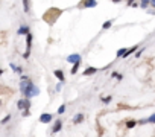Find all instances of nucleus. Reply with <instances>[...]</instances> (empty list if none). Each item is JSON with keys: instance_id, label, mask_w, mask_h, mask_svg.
<instances>
[{"instance_id": "1", "label": "nucleus", "mask_w": 155, "mask_h": 137, "mask_svg": "<svg viewBox=\"0 0 155 137\" xmlns=\"http://www.w3.org/2000/svg\"><path fill=\"white\" fill-rule=\"evenodd\" d=\"M20 90H22V93L24 94L26 99H31V98H33V96H38V93H40V88L26 76L22 78V82H20Z\"/></svg>"}, {"instance_id": "2", "label": "nucleus", "mask_w": 155, "mask_h": 137, "mask_svg": "<svg viewBox=\"0 0 155 137\" xmlns=\"http://www.w3.org/2000/svg\"><path fill=\"white\" fill-rule=\"evenodd\" d=\"M31 47H32V34H29V35H26V52H24V55H23L24 58H29Z\"/></svg>"}, {"instance_id": "3", "label": "nucleus", "mask_w": 155, "mask_h": 137, "mask_svg": "<svg viewBox=\"0 0 155 137\" xmlns=\"http://www.w3.org/2000/svg\"><path fill=\"white\" fill-rule=\"evenodd\" d=\"M17 107H18V110H29V107H31V102H29V99H20L18 102H17Z\"/></svg>"}, {"instance_id": "4", "label": "nucleus", "mask_w": 155, "mask_h": 137, "mask_svg": "<svg viewBox=\"0 0 155 137\" xmlns=\"http://www.w3.org/2000/svg\"><path fill=\"white\" fill-rule=\"evenodd\" d=\"M61 128H63V120H61V119H58L55 123H53V127H52V133H53V134H56V133L61 131Z\"/></svg>"}, {"instance_id": "5", "label": "nucleus", "mask_w": 155, "mask_h": 137, "mask_svg": "<svg viewBox=\"0 0 155 137\" xmlns=\"http://www.w3.org/2000/svg\"><path fill=\"white\" fill-rule=\"evenodd\" d=\"M52 117L53 116L50 113H43L41 116H40V122L41 123H49V122H52Z\"/></svg>"}, {"instance_id": "6", "label": "nucleus", "mask_w": 155, "mask_h": 137, "mask_svg": "<svg viewBox=\"0 0 155 137\" xmlns=\"http://www.w3.org/2000/svg\"><path fill=\"white\" fill-rule=\"evenodd\" d=\"M67 63H72V64L81 63V57L78 53H73V55H70V57H67Z\"/></svg>"}, {"instance_id": "7", "label": "nucleus", "mask_w": 155, "mask_h": 137, "mask_svg": "<svg viewBox=\"0 0 155 137\" xmlns=\"http://www.w3.org/2000/svg\"><path fill=\"white\" fill-rule=\"evenodd\" d=\"M96 5H97L96 0H84L82 5H81V6H82V8H94Z\"/></svg>"}, {"instance_id": "8", "label": "nucleus", "mask_w": 155, "mask_h": 137, "mask_svg": "<svg viewBox=\"0 0 155 137\" xmlns=\"http://www.w3.org/2000/svg\"><path fill=\"white\" fill-rule=\"evenodd\" d=\"M53 75L59 79V82H64L65 81V76H64V72L63 70H58V68H56V70H53Z\"/></svg>"}, {"instance_id": "9", "label": "nucleus", "mask_w": 155, "mask_h": 137, "mask_svg": "<svg viewBox=\"0 0 155 137\" xmlns=\"http://www.w3.org/2000/svg\"><path fill=\"white\" fill-rule=\"evenodd\" d=\"M84 119H85V116H84L82 113H79V114H76L75 117H73V123H75V125H78V123H82Z\"/></svg>"}, {"instance_id": "10", "label": "nucleus", "mask_w": 155, "mask_h": 137, "mask_svg": "<svg viewBox=\"0 0 155 137\" xmlns=\"http://www.w3.org/2000/svg\"><path fill=\"white\" fill-rule=\"evenodd\" d=\"M97 72V68L96 67H88V68H85V70H84V76H91V75H94V73H96Z\"/></svg>"}, {"instance_id": "11", "label": "nucleus", "mask_w": 155, "mask_h": 137, "mask_svg": "<svg viewBox=\"0 0 155 137\" xmlns=\"http://www.w3.org/2000/svg\"><path fill=\"white\" fill-rule=\"evenodd\" d=\"M17 34L18 35H29V26H22Z\"/></svg>"}, {"instance_id": "12", "label": "nucleus", "mask_w": 155, "mask_h": 137, "mask_svg": "<svg viewBox=\"0 0 155 137\" xmlns=\"http://www.w3.org/2000/svg\"><path fill=\"white\" fill-rule=\"evenodd\" d=\"M138 50V46H134V47H129V49H128L126 50V53H125V57L123 58H128V57H129V55H132L134 52H137Z\"/></svg>"}, {"instance_id": "13", "label": "nucleus", "mask_w": 155, "mask_h": 137, "mask_svg": "<svg viewBox=\"0 0 155 137\" xmlns=\"http://www.w3.org/2000/svg\"><path fill=\"white\" fill-rule=\"evenodd\" d=\"M140 123H155V113L151 116V117H147V119L140 120Z\"/></svg>"}, {"instance_id": "14", "label": "nucleus", "mask_w": 155, "mask_h": 137, "mask_svg": "<svg viewBox=\"0 0 155 137\" xmlns=\"http://www.w3.org/2000/svg\"><path fill=\"white\" fill-rule=\"evenodd\" d=\"M136 125H137V120H128L126 122V129H132Z\"/></svg>"}, {"instance_id": "15", "label": "nucleus", "mask_w": 155, "mask_h": 137, "mask_svg": "<svg viewBox=\"0 0 155 137\" xmlns=\"http://www.w3.org/2000/svg\"><path fill=\"white\" fill-rule=\"evenodd\" d=\"M113 26V22H111V20H108V22H105L104 24H102V29L105 31V29H110V27Z\"/></svg>"}, {"instance_id": "16", "label": "nucleus", "mask_w": 155, "mask_h": 137, "mask_svg": "<svg viewBox=\"0 0 155 137\" xmlns=\"http://www.w3.org/2000/svg\"><path fill=\"white\" fill-rule=\"evenodd\" d=\"M126 50H128V49H123V47H122V49H119V50H117V57H119V58H123L125 53H126Z\"/></svg>"}, {"instance_id": "17", "label": "nucleus", "mask_w": 155, "mask_h": 137, "mask_svg": "<svg viewBox=\"0 0 155 137\" xmlns=\"http://www.w3.org/2000/svg\"><path fill=\"white\" fill-rule=\"evenodd\" d=\"M11 68H12L14 72H17V73H22V72H23V68L18 67V66H15V64H11Z\"/></svg>"}, {"instance_id": "18", "label": "nucleus", "mask_w": 155, "mask_h": 137, "mask_svg": "<svg viewBox=\"0 0 155 137\" xmlns=\"http://www.w3.org/2000/svg\"><path fill=\"white\" fill-rule=\"evenodd\" d=\"M151 3V0H140V6L141 8H147V5Z\"/></svg>"}, {"instance_id": "19", "label": "nucleus", "mask_w": 155, "mask_h": 137, "mask_svg": "<svg viewBox=\"0 0 155 137\" xmlns=\"http://www.w3.org/2000/svg\"><path fill=\"white\" fill-rule=\"evenodd\" d=\"M78 68H79V63H76V64H73V67H72V75H75V73H78Z\"/></svg>"}, {"instance_id": "20", "label": "nucleus", "mask_w": 155, "mask_h": 137, "mask_svg": "<svg viewBox=\"0 0 155 137\" xmlns=\"http://www.w3.org/2000/svg\"><path fill=\"white\" fill-rule=\"evenodd\" d=\"M23 6H24V12H29V0H23Z\"/></svg>"}, {"instance_id": "21", "label": "nucleus", "mask_w": 155, "mask_h": 137, "mask_svg": "<svg viewBox=\"0 0 155 137\" xmlns=\"http://www.w3.org/2000/svg\"><path fill=\"white\" fill-rule=\"evenodd\" d=\"M111 96H104V98H102V102H104V104H108V102H111Z\"/></svg>"}, {"instance_id": "22", "label": "nucleus", "mask_w": 155, "mask_h": 137, "mask_svg": "<svg viewBox=\"0 0 155 137\" xmlns=\"http://www.w3.org/2000/svg\"><path fill=\"white\" fill-rule=\"evenodd\" d=\"M64 111H65V105H61V107L58 108V114H59V116H61Z\"/></svg>"}, {"instance_id": "23", "label": "nucleus", "mask_w": 155, "mask_h": 137, "mask_svg": "<svg viewBox=\"0 0 155 137\" xmlns=\"http://www.w3.org/2000/svg\"><path fill=\"white\" fill-rule=\"evenodd\" d=\"M9 120H11V116H6V117H3V119H2V123L5 125V123H8Z\"/></svg>"}, {"instance_id": "24", "label": "nucleus", "mask_w": 155, "mask_h": 137, "mask_svg": "<svg viewBox=\"0 0 155 137\" xmlns=\"http://www.w3.org/2000/svg\"><path fill=\"white\" fill-rule=\"evenodd\" d=\"M143 50H145V49H138L137 53H136V58H140V57H141V53H143Z\"/></svg>"}, {"instance_id": "25", "label": "nucleus", "mask_w": 155, "mask_h": 137, "mask_svg": "<svg viewBox=\"0 0 155 137\" xmlns=\"http://www.w3.org/2000/svg\"><path fill=\"white\" fill-rule=\"evenodd\" d=\"M64 85V82H58V85H56V92H59L61 90V87Z\"/></svg>"}, {"instance_id": "26", "label": "nucleus", "mask_w": 155, "mask_h": 137, "mask_svg": "<svg viewBox=\"0 0 155 137\" xmlns=\"http://www.w3.org/2000/svg\"><path fill=\"white\" fill-rule=\"evenodd\" d=\"M29 116V110H23V117H28Z\"/></svg>"}, {"instance_id": "27", "label": "nucleus", "mask_w": 155, "mask_h": 137, "mask_svg": "<svg viewBox=\"0 0 155 137\" xmlns=\"http://www.w3.org/2000/svg\"><path fill=\"white\" fill-rule=\"evenodd\" d=\"M132 3H134V0H128V5H129V6H131Z\"/></svg>"}, {"instance_id": "28", "label": "nucleus", "mask_w": 155, "mask_h": 137, "mask_svg": "<svg viewBox=\"0 0 155 137\" xmlns=\"http://www.w3.org/2000/svg\"><path fill=\"white\" fill-rule=\"evenodd\" d=\"M151 5H152L154 8H155V0H151Z\"/></svg>"}, {"instance_id": "29", "label": "nucleus", "mask_w": 155, "mask_h": 137, "mask_svg": "<svg viewBox=\"0 0 155 137\" xmlns=\"http://www.w3.org/2000/svg\"><path fill=\"white\" fill-rule=\"evenodd\" d=\"M113 2H114V3H119V2H120V0H113Z\"/></svg>"}]
</instances>
